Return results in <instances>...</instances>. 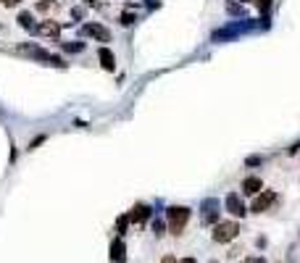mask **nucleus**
Here are the masks:
<instances>
[{
  "label": "nucleus",
  "instance_id": "1",
  "mask_svg": "<svg viewBox=\"0 0 300 263\" xmlns=\"http://www.w3.org/2000/svg\"><path fill=\"white\" fill-rule=\"evenodd\" d=\"M190 221V208H184V205H174V208H169V229L171 234H182V229L187 226Z\"/></svg>",
  "mask_w": 300,
  "mask_h": 263
},
{
  "label": "nucleus",
  "instance_id": "2",
  "mask_svg": "<svg viewBox=\"0 0 300 263\" xmlns=\"http://www.w3.org/2000/svg\"><path fill=\"white\" fill-rule=\"evenodd\" d=\"M240 234V226L237 221H224V224H216L213 229V242H232V239Z\"/></svg>",
  "mask_w": 300,
  "mask_h": 263
},
{
  "label": "nucleus",
  "instance_id": "3",
  "mask_svg": "<svg viewBox=\"0 0 300 263\" xmlns=\"http://www.w3.org/2000/svg\"><path fill=\"white\" fill-rule=\"evenodd\" d=\"M274 203H276V195H274V192H263V195H258L256 200H253V208H250V211L263 213V211H269Z\"/></svg>",
  "mask_w": 300,
  "mask_h": 263
},
{
  "label": "nucleus",
  "instance_id": "4",
  "mask_svg": "<svg viewBox=\"0 0 300 263\" xmlns=\"http://www.w3.org/2000/svg\"><path fill=\"white\" fill-rule=\"evenodd\" d=\"M150 219V208H147V205H134V208H132V213H129V224H145Z\"/></svg>",
  "mask_w": 300,
  "mask_h": 263
},
{
  "label": "nucleus",
  "instance_id": "5",
  "mask_svg": "<svg viewBox=\"0 0 300 263\" xmlns=\"http://www.w3.org/2000/svg\"><path fill=\"white\" fill-rule=\"evenodd\" d=\"M111 260L113 263H126V245L121 242V239H113V245H111Z\"/></svg>",
  "mask_w": 300,
  "mask_h": 263
},
{
  "label": "nucleus",
  "instance_id": "6",
  "mask_svg": "<svg viewBox=\"0 0 300 263\" xmlns=\"http://www.w3.org/2000/svg\"><path fill=\"white\" fill-rule=\"evenodd\" d=\"M261 187H263V182L258 177H248L245 182H242V192H245V195H258Z\"/></svg>",
  "mask_w": 300,
  "mask_h": 263
},
{
  "label": "nucleus",
  "instance_id": "7",
  "mask_svg": "<svg viewBox=\"0 0 300 263\" xmlns=\"http://www.w3.org/2000/svg\"><path fill=\"white\" fill-rule=\"evenodd\" d=\"M227 208L232 211L235 216H245L248 213L245 205H242V200H240V195H235V192H232V195H227Z\"/></svg>",
  "mask_w": 300,
  "mask_h": 263
},
{
  "label": "nucleus",
  "instance_id": "8",
  "mask_svg": "<svg viewBox=\"0 0 300 263\" xmlns=\"http://www.w3.org/2000/svg\"><path fill=\"white\" fill-rule=\"evenodd\" d=\"M85 32L92 34V37H98V40H103V42H108V40H111V32H108L106 27H100V24H87Z\"/></svg>",
  "mask_w": 300,
  "mask_h": 263
},
{
  "label": "nucleus",
  "instance_id": "9",
  "mask_svg": "<svg viewBox=\"0 0 300 263\" xmlns=\"http://www.w3.org/2000/svg\"><path fill=\"white\" fill-rule=\"evenodd\" d=\"M34 32L37 34H45V37H58V32H61V27L55 24V21H45V24H40V27H34Z\"/></svg>",
  "mask_w": 300,
  "mask_h": 263
},
{
  "label": "nucleus",
  "instance_id": "10",
  "mask_svg": "<svg viewBox=\"0 0 300 263\" xmlns=\"http://www.w3.org/2000/svg\"><path fill=\"white\" fill-rule=\"evenodd\" d=\"M205 208H208V211H205V216H203V224H216V219H218V203L216 200H208V203H205Z\"/></svg>",
  "mask_w": 300,
  "mask_h": 263
},
{
  "label": "nucleus",
  "instance_id": "11",
  "mask_svg": "<svg viewBox=\"0 0 300 263\" xmlns=\"http://www.w3.org/2000/svg\"><path fill=\"white\" fill-rule=\"evenodd\" d=\"M98 55H100V63H103V68H108V71H113V66H116V58H113V53H111L108 48H100V50H98Z\"/></svg>",
  "mask_w": 300,
  "mask_h": 263
},
{
  "label": "nucleus",
  "instance_id": "12",
  "mask_svg": "<svg viewBox=\"0 0 300 263\" xmlns=\"http://www.w3.org/2000/svg\"><path fill=\"white\" fill-rule=\"evenodd\" d=\"M19 24H21V27H24V29H34V21H32V14H27V11H24V14H19Z\"/></svg>",
  "mask_w": 300,
  "mask_h": 263
},
{
  "label": "nucleus",
  "instance_id": "13",
  "mask_svg": "<svg viewBox=\"0 0 300 263\" xmlns=\"http://www.w3.org/2000/svg\"><path fill=\"white\" fill-rule=\"evenodd\" d=\"M126 224H129V216H121V219L116 221V229H119V234H124V229H126Z\"/></svg>",
  "mask_w": 300,
  "mask_h": 263
},
{
  "label": "nucleus",
  "instance_id": "14",
  "mask_svg": "<svg viewBox=\"0 0 300 263\" xmlns=\"http://www.w3.org/2000/svg\"><path fill=\"white\" fill-rule=\"evenodd\" d=\"M153 226H156V234H158V237H161V234L166 232V224H164V221H156Z\"/></svg>",
  "mask_w": 300,
  "mask_h": 263
},
{
  "label": "nucleus",
  "instance_id": "15",
  "mask_svg": "<svg viewBox=\"0 0 300 263\" xmlns=\"http://www.w3.org/2000/svg\"><path fill=\"white\" fill-rule=\"evenodd\" d=\"M132 21H134V16H132V14H124V16H121V24H124V27H129Z\"/></svg>",
  "mask_w": 300,
  "mask_h": 263
},
{
  "label": "nucleus",
  "instance_id": "16",
  "mask_svg": "<svg viewBox=\"0 0 300 263\" xmlns=\"http://www.w3.org/2000/svg\"><path fill=\"white\" fill-rule=\"evenodd\" d=\"M258 8L261 11H269L271 8V0H258Z\"/></svg>",
  "mask_w": 300,
  "mask_h": 263
},
{
  "label": "nucleus",
  "instance_id": "17",
  "mask_svg": "<svg viewBox=\"0 0 300 263\" xmlns=\"http://www.w3.org/2000/svg\"><path fill=\"white\" fill-rule=\"evenodd\" d=\"M50 6H53V0H42V3H37V8H40V11H48Z\"/></svg>",
  "mask_w": 300,
  "mask_h": 263
},
{
  "label": "nucleus",
  "instance_id": "18",
  "mask_svg": "<svg viewBox=\"0 0 300 263\" xmlns=\"http://www.w3.org/2000/svg\"><path fill=\"white\" fill-rule=\"evenodd\" d=\"M82 48H85L82 42H77V45H74V42H71V45H66V50H82Z\"/></svg>",
  "mask_w": 300,
  "mask_h": 263
},
{
  "label": "nucleus",
  "instance_id": "19",
  "mask_svg": "<svg viewBox=\"0 0 300 263\" xmlns=\"http://www.w3.org/2000/svg\"><path fill=\"white\" fill-rule=\"evenodd\" d=\"M71 16H74V19H82V16H85V11H82V8H74V11H71Z\"/></svg>",
  "mask_w": 300,
  "mask_h": 263
},
{
  "label": "nucleus",
  "instance_id": "20",
  "mask_svg": "<svg viewBox=\"0 0 300 263\" xmlns=\"http://www.w3.org/2000/svg\"><path fill=\"white\" fill-rule=\"evenodd\" d=\"M0 3H3V6H8V8H11V6H16V3H21V0H0Z\"/></svg>",
  "mask_w": 300,
  "mask_h": 263
},
{
  "label": "nucleus",
  "instance_id": "21",
  "mask_svg": "<svg viewBox=\"0 0 300 263\" xmlns=\"http://www.w3.org/2000/svg\"><path fill=\"white\" fill-rule=\"evenodd\" d=\"M161 263H179V260H177L174 255H166V258H164V260H161Z\"/></svg>",
  "mask_w": 300,
  "mask_h": 263
},
{
  "label": "nucleus",
  "instance_id": "22",
  "mask_svg": "<svg viewBox=\"0 0 300 263\" xmlns=\"http://www.w3.org/2000/svg\"><path fill=\"white\" fill-rule=\"evenodd\" d=\"M245 263H266V260H263V258H248Z\"/></svg>",
  "mask_w": 300,
  "mask_h": 263
},
{
  "label": "nucleus",
  "instance_id": "23",
  "mask_svg": "<svg viewBox=\"0 0 300 263\" xmlns=\"http://www.w3.org/2000/svg\"><path fill=\"white\" fill-rule=\"evenodd\" d=\"M182 263H195V258H182Z\"/></svg>",
  "mask_w": 300,
  "mask_h": 263
},
{
  "label": "nucleus",
  "instance_id": "24",
  "mask_svg": "<svg viewBox=\"0 0 300 263\" xmlns=\"http://www.w3.org/2000/svg\"><path fill=\"white\" fill-rule=\"evenodd\" d=\"M211 263H218V260H211Z\"/></svg>",
  "mask_w": 300,
  "mask_h": 263
}]
</instances>
